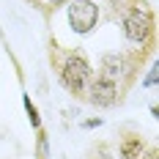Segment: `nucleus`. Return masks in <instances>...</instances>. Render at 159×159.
Here are the masks:
<instances>
[{"mask_svg": "<svg viewBox=\"0 0 159 159\" xmlns=\"http://www.w3.org/2000/svg\"><path fill=\"white\" fill-rule=\"evenodd\" d=\"M88 159H112V157H110V148H107L104 143H99L93 151H91V157H88Z\"/></svg>", "mask_w": 159, "mask_h": 159, "instance_id": "nucleus-8", "label": "nucleus"}, {"mask_svg": "<svg viewBox=\"0 0 159 159\" xmlns=\"http://www.w3.org/2000/svg\"><path fill=\"white\" fill-rule=\"evenodd\" d=\"M52 61H55V69H58V77L63 82V88L71 96L85 99V88H88L91 77H93V66L88 63V58L80 49H66L63 58L52 55Z\"/></svg>", "mask_w": 159, "mask_h": 159, "instance_id": "nucleus-2", "label": "nucleus"}, {"mask_svg": "<svg viewBox=\"0 0 159 159\" xmlns=\"http://www.w3.org/2000/svg\"><path fill=\"white\" fill-rule=\"evenodd\" d=\"M121 85L115 80L104 77V74H93L88 88H85V102H91L93 107H112L115 102H121Z\"/></svg>", "mask_w": 159, "mask_h": 159, "instance_id": "nucleus-3", "label": "nucleus"}, {"mask_svg": "<svg viewBox=\"0 0 159 159\" xmlns=\"http://www.w3.org/2000/svg\"><path fill=\"white\" fill-rule=\"evenodd\" d=\"M99 16H102V11L93 0H69V25L74 33H80V36L91 33L99 22Z\"/></svg>", "mask_w": 159, "mask_h": 159, "instance_id": "nucleus-4", "label": "nucleus"}, {"mask_svg": "<svg viewBox=\"0 0 159 159\" xmlns=\"http://www.w3.org/2000/svg\"><path fill=\"white\" fill-rule=\"evenodd\" d=\"M63 3H69V0H52V8H55V6H63Z\"/></svg>", "mask_w": 159, "mask_h": 159, "instance_id": "nucleus-12", "label": "nucleus"}, {"mask_svg": "<svg viewBox=\"0 0 159 159\" xmlns=\"http://www.w3.org/2000/svg\"><path fill=\"white\" fill-rule=\"evenodd\" d=\"M112 19L121 16V30L129 44L154 47L157 44V16L143 0H110Z\"/></svg>", "mask_w": 159, "mask_h": 159, "instance_id": "nucleus-1", "label": "nucleus"}, {"mask_svg": "<svg viewBox=\"0 0 159 159\" xmlns=\"http://www.w3.org/2000/svg\"><path fill=\"white\" fill-rule=\"evenodd\" d=\"M157 80H159V69H157V63H154L151 69H148V77H145V85H148V88H154V85H157Z\"/></svg>", "mask_w": 159, "mask_h": 159, "instance_id": "nucleus-9", "label": "nucleus"}, {"mask_svg": "<svg viewBox=\"0 0 159 159\" xmlns=\"http://www.w3.org/2000/svg\"><path fill=\"white\" fill-rule=\"evenodd\" d=\"M22 104H25V112H28V121H30V126L39 132V129H41V115H39V110H36V104L30 102V96H28V93L22 96Z\"/></svg>", "mask_w": 159, "mask_h": 159, "instance_id": "nucleus-6", "label": "nucleus"}, {"mask_svg": "<svg viewBox=\"0 0 159 159\" xmlns=\"http://www.w3.org/2000/svg\"><path fill=\"white\" fill-rule=\"evenodd\" d=\"M33 3H36V0H33Z\"/></svg>", "mask_w": 159, "mask_h": 159, "instance_id": "nucleus-13", "label": "nucleus"}, {"mask_svg": "<svg viewBox=\"0 0 159 159\" xmlns=\"http://www.w3.org/2000/svg\"><path fill=\"white\" fill-rule=\"evenodd\" d=\"M140 159H157V148H154V145H151V148H148V151H143V157Z\"/></svg>", "mask_w": 159, "mask_h": 159, "instance_id": "nucleus-11", "label": "nucleus"}, {"mask_svg": "<svg viewBox=\"0 0 159 159\" xmlns=\"http://www.w3.org/2000/svg\"><path fill=\"white\" fill-rule=\"evenodd\" d=\"M85 129H93V126H102V118H91V121H85L82 124Z\"/></svg>", "mask_w": 159, "mask_h": 159, "instance_id": "nucleus-10", "label": "nucleus"}, {"mask_svg": "<svg viewBox=\"0 0 159 159\" xmlns=\"http://www.w3.org/2000/svg\"><path fill=\"white\" fill-rule=\"evenodd\" d=\"M145 151V140L143 134H137V132H126L124 137H121V148H118V154L121 159H140Z\"/></svg>", "mask_w": 159, "mask_h": 159, "instance_id": "nucleus-5", "label": "nucleus"}, {"mask_svg": "<svg viewBox=\"0 0 159 159\" xmlns=\"http://www.w3.org/2000/svg\"><path fill=\"white\" fill-rule=\"evenodd\" d=\"M36 159H49V145H47V132H44V126L36 132Z\"/></svg>", "mask_w": 159, "mask_h": 159, "instance_id": "nucleus-7", "label": "nucleus"}]
</instances>
